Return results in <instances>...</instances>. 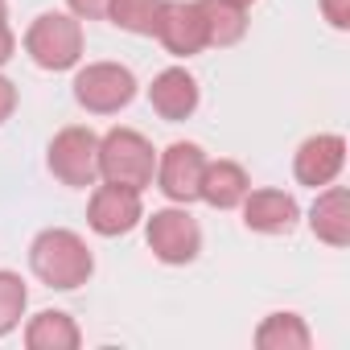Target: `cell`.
<instances>
[{"label": "cell", "mask_w": 350, "mask_h": 350, "mask_svg": "<svg viewBox=\"0 0 350 350\" xmlns=\"http://www.w3.org/2000/svg\"><path fill=\"white\" fill-rule=\"evenodd\" d=\"M173 58H194L211 46L206 38V17L198 0H161V17H157V33H152Z\"/></svg>", "instance_id": "8"}, {"label": "cell", "mask_w": 350, "mask_h": 350, "mask_svg": "<svg viewBox=\"0 0 350 350\" xmlns=\"http://www.w3.org/2000/svg\"><path fill=\"white\" fill-rule=\"evenodd\" d=\"M235 5H243V9H247V5H256V0H235Z\"/></svg>", "instance_id": "25"}, {"label": "cell", "mask_w": 350, "mask_h": 350, "mask_svg": "<svg viewBox=\"0 0 350 350\" xmlns=\"http://www.w3.org/2000/svg\"><path fill=\"white\" fill-rule=\"evenodd\" d=\"M243 206V223L256 235H293L301 223V206L293 194L284 190H247Z\"/></svg>", "instance_id": "12"}, {"label": "cell", "mask_w": 350, "mask_h": 350, "mask_svg": "<svg viewBox=\"0 0 350 350\" xmlns=\"http://www.w3.org/2000/svg\"><path fill=\"white\" fill-rule=\"evenodd\" d=\"M198 99H202L198 79H194L186 66H165V70L152 79V87H148L152 111H157L161 120H169V124L190 120V116L198 111Z\"/></svg>", "instance_id": "11"}, {"label": "cell", "mask_w": 350, "mask_h": 350, "mask_svg": "<svg viewBox=\"0 0 350 350\" xmlns=\"http://www.w3.org/2000/svg\"><path fill=\"white\" fill-rule=\"evenodd\" d=\"M29 268L42 284L50 288H79L91 280L95 272V256L87 247V239L79 231H66V227H46L33 235L29 243Z\"/></svg>", "instance_id": "1"}, {"label": "cell", "mask_w": 350, "mask_h": 350, "mask_svg": "<svg viewBox=\"0 0 350 350\" xmlns=\"http://www.w3.org/2000/svg\"><path fill=\"white\" fill-rule=\"evenodd\" d=\"M321 13L334 29H350V0H321Z\"/></svg>", "instance_id": "21"}, {"label": "cell", "mask_w": 350, "mask_h": 350, "mask_svg": "<svg viewBox=\"0 0 350 350\" xmlns=\"http://www.w3.org/2000/svg\"><path fill=\"white\" fill-rule=\"evenodd\" d=\"M346 165V140L338 132H317L309 140H301L297 157H293V173H297V182L309 186V190H321L329 186L338 173Z\"/></svg>", "instance_id": "10"}, {"label": "cell", "mask_w": 350, "mask_h": 350, "mask_svg": "<svg viewBox=\"0 0 350 350\" xmlns=\"http://www.w3.org/2000/svg\"><path fill=\"white\" fill-rule=\"evenodd\" d=\"M13 111H17V83L9 75H0V124H5Z\"/></svg>", "instance_id": "22"}, {"label": "cell", "mask_w": 350, "mask_h": 350, "mask_svg": "<svg viewBox=\"0 0 350 350\" xmlns=\"http://www.w3.org/2000/svg\"><path fill=\"white\" fill-rule=\"evenodd\" d=\"M25 54L42 70H70L83 62V21L75 13H42L25 29Z\"/></svg>", "instance_id": "3"}, {"label": "cell", "mask_w": 350, "mask_h": 350, "mask_svg": "<svg viewBox=\"0 0 350 350\" xmlns=\"http://www.w3.org/2000/svg\"><path fill=\"white\" fill-rule=\"evenodd\" d=\"M157 17H161V0H111L107 5V21L136 38H152Z\"/></svg>", "instance_id": "18"}, {"label": "cell", "mask_w": 350, "mask_h": 350, "mask_svg": "<svg viewBox=\"0 0 350 350\" xmlns=\"http://www.w3.org/2000/svg\"><path fill=\"white\" fill-rule=\"evenodd\" d=\"M13 50H17V38H13V29H9V17L0 21V66H5L9 58H13Z\"/></svg>", "instance_id": "23"}, {"label": "cell", "mask_w": 350, "mask_h": 350, "mask_svg": "<svg viewBox=\"0 0 350 350\" xmlns=\"http://www.w3.org/2000/svg\"><path fill=\"white\" fill-rule=\"evenodd\" d=\"M256 346L260 350H309L313 334H309L305 317H297V313H268L256 329Z\"/></svg>", "instance_id": "16"}, {"label": "cell", "mask_w": 350, "mask_h": 350, "mask_svg": "<svg viewBox=\"0 0 350 350\" xmlns=\"http://www.w3.org/2000/svg\"><path fill=\"white\" fill-rule=\"evenodd\" d=\"M25 305H29V288L17 272L0 268V338L13 334L25 317Z\"/></svg>", "instance_id": "19"}, {"label": "cell", "mask_w": 350, "mask_h": 350, "mask_svg": "<svg viewBox=\"0 0 350 350\" xmlns=\"http://www.w3.org/2000/svg\"><path fill=\"white\" fill-rule=\"evenodd\" d=\"M157 173V152L136 128H111L99 136V182H116L128 190H148Z\"/></svg>", "instance_id": "2"}, {"label": "cell", "mask_w": 350, "mask_h": 350, "mask_svg": "<svg viewBox=\"0 0 350 350\" xmlns=\"http://www.w3.org/2000/svg\"><path fill=\"white\" fill-rule=\"evenodd\" d=\"M75 103L91 116H116L136 99V75L120 62H87L75 75Z\"/></svg>", "instance_id": "5"}, {"label": "cell", "mask_w": 350, "mask_h": 350, "mask_svg": "<svg viewBox=\"0 0 350 350\" xmlns=\"http://www.w3.org/2000/svg\"><path fill=\"white\" fill-rule=\"evenodd\" d=\"M247 190H252V178H247V169H243L239 161H227V157L206 161V169H202V190H198V198H202L206 206H215V211H235V206L247 198Z\"/></svg>", "instance_id": "13"}, {"label": "cell", "mask_w": 350, "mask_h": 350, "mask_svg": "<svg viewBox=\"0 0 350 350\" xmlns=\"http://www.w3.org/2000/svg\"><path fill=\"white\" fill-rule=\"evenodd\" d=\"M66 5H70V13H75L79 21H103L111 0H66Z\"/></svg>", "instance_id": "20"}, {"label": "cell", "mask_w": 350, "mask_h": 350, "mask_svg": "<svg viewBox=\"0 0 350 350\" xmlns=\"http://www.w3.org/2000/svg\"><path fill=\"white\" fill-rule=\"evenodd\" d=\"M206 152L202 144L194 140H173L161 157H157V186L169 202H178V206H190L198 202V190H202V169H206Z\"/></svg>", "instance_id": "7"}, {"label": "cell", "mask_w": 350, "mask_h": 350, "mask_svg": "<svg viewBox=\"0 0 350 350\" xmlns=\"http://www.w3.org/2000/svg\"><path fill=\"white\" fill-rule=\"evenodd\" d=\"M140 219H144L140 190H128V186H116V182L95 186V194H91V202H87V227H91L95 235H103V239L128 235Z\"/></svg>", "instance_id": "9"}, {"label": "cell", "mask_w": 350, "mask_h": 350, "mask_svg": "<svg viewBox=\"0 0 350 350\" xmlns=\"http://www.w3.org/2000/svg\"><path fill=\"white\" fill-rule=\"evenodd\" d=\"M9 17V5H5V0H0V21H5Z\"/></svg>", "instance_id": "24"}, {"label": "cell", "mask_w": 350, "mask_h": 350, "mask_svg": "<svg viewBox=\"0 0 350 350\" xmlns=\"http://www.w3.org/2000/svg\"><path fill=\"white\" fill-rule=\"evenodd\" d=\"M309 227L321 243L329 247H346L350 243V194L342 186H321L317 202L309 206Z\"/></svg>", "instance_id": "14"}, {"label": "cell", "mask_w": 350, "mask_h": 350, "mask_svg": "<svg viewBox=\"0 0 350 350\" xmlns=\"http://www.w3.org/2000/svg\"><path fill=\"white\" fill-rule=\"evenodd\" d=\"M79 342H83V334H79L75 317L62 313V309H42L25 325V346L29 350H79Z\"/></svg>", "instance_id": "15"}, {"label": "cell", "mask_w": 350, "mask_h": 350, "mask_svg": "<svg viewBox=\"0 0 350 350\" xmlns=\"http://www.w3.org/2000/svg\"><path fill=\"white\" fill-rule=\"evenodd\" d=\"M46 165H50L54 178L62 186H70V190L95 186L99 182V136L91 128H83V124L62 128L50 140V148H46Z\"/></svg>", "instance_id": "6"}, {"label": "cell", "mask_w": 350, "mask_h": 350, "mask_svg": "<svg viewBox=\"0 0 350 350\" xmlns=\"http://www.w3.org/2000/svg\"><path fill=\"white\" fill-rule=\"evenodd\" d=\"M144 239H148V252L173 268L194 264L202 252V227L186 206H165L144 215Z\"/></svg>", "instance_id": "4"}, {"label": "cell", "mask_w": 350, "mask_h": 350, "mask_svg": "<svg viewBox=\"0 0 350 350\" xmlns=\"http://www.w3.org/2000/svg\"><path fill=\"white\" fill-rule=\"evenodd\" d=\"M206 17V38L211 46H235L247 33V9L235 0H198Z\"/></svg>", "instance_id": "17"}]
</instances>
